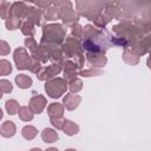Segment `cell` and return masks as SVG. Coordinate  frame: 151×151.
I'll use <instances>...</instances> for the list:
<instances>
[{
	"mask_svg": "<svg viewBox=\"0 0 151 151\" xmlns=\"http://www.w3.org/2000/svg\"><path fill=\"white\" fill-rule=\"evenodd\" d=\"M21 25H22L21 19H20V18H15V17H11V18L7 19L6 22H5L6 28L9 29V31H14V29L21 27Z\"/></svg>",
	"mask_w": 151,
	"mask_h": 151,
	"instance_id": "484cf974",
	"label": "cell"
},
{
	"mask_svg": "<svg viewBox=\"0 0 151 151\" xmlns=\"http://www.w3.org/2000/svg\"><path fill=\"white\" fill-rule=\"evenodd\" d=\"M63 131L67 136H74V134H77L79 132V126L76 123L65 119V123H64V126H63Z\"/></svg>",
	"mask_w": 151,
	"mask_h": 151,
	"instance_id": "44dd1931",
	"label": "cell"
},
{
	"mask_svg": "<svg viewBox=\"0 0 151 151\" xmlns=\"http://www.w3.org/2000/svg\"><path fill=\"white\" fill-rule=\"evenodd\" d=\"M65 68H64V76H65V80L66 81H72V80H74V79H77V76H78V66L76 65V63L74 61H71V60H67V63L65 64V66H64Z\"/></svg>",
	"mask_w": 151,
	"mask_h": 151,
	"instance_id": "5bb4252c",
	"label": "cell"
},
{
	"mask_svg": "<svg viewBox=\"0 0 151 151\" xmlns=\"http://www.w3.org/2000/svg\"><path fill=\"white\" fill-rule=\"evenodd\" d=\"M5 107H6V111L8 112V114L13 116V114H17L20 110V106H19V103L15 100V99H9L6 101L5 104Z\"/></svg>",
	"mask_w": 151,
	"mask_h": 151,
	"instance_id": "d4e9b609",
	"label": "cell"
},
{
	"mask_svg": "<svg viewBox=\"0 0 151 151\" xmlns=\"http://www.w3.org/2000/svg\"><path fill=\"white\" fill-rule=\"evenodd\" d=\"M103 74V71L100 68H90V70H83V71H79L78 76H81V77H96V76H100Z\"/></svg>",
	"mask_w": 151,
	"mask_h": 151,
	"instance_id": "1f68e13d",
	"label": "cell"
},
{
	"mask_svg": "<svg viewBox=\"0 0 151 151\" xmlns=\"http://www.w3.org/2000/svg\"><path fill=\"white\" fill-rule=\"evenodd\" d=\"M50 120H51V124L57 130H63V126H64V123H65L64 118H50Z\"/></svg>",
	"mask_w": 151,
	"mask_h": 151,
	"instance_id": "74e56055",
	"label": "cell"
},
{
	"mask_svg": "<svg viewBox=\"0 0 151 151\" xmlns=\"http://www.w3.org/2000/svg\"><path fill=\"white\" fill-rule=\"evenodd\" d=\"M12 72V65L8 60L1 59L0 60V74L1 76H7Z\"/></svg>",
	"mask_w": 151,
	"mask_h": 151,
	"instance_id": "4dcf8cb0",
	"label": "cell"
},
{
	"mask_svg": "<svg viewBox=\"0 0 151 151\" xmlns=\"http://www.w3.org/2000/svg\"><path fill=\"white\" fill-rule=\"evenodd\" d=\"M28 6L25 2H13L11 6V13H9V18L11 17H15V18H26L27 12H28Z\"/></svg>",
	"mask_w": 151,
	"mask_h": 151,
	"instance_id": "7c38bea8",
	"label": "cell"
},
{
	"mask_svg": "<svg viewBox=\"0 0 151 151\" xmlns=\"http://www.w3.org/2000/svg\"><path fill=\"white\" fill-rule=\"evenodd\" d=\"M47 113L50 118H63L64 105H61L60 103H52L47 107Z\"/></svg>",
	"mask_w": 151,
	"mask_h": 151,
	"instance_id": "e0dca14e",
	"label": "cell"
},
{
	"mask_svg": "<svg viewBox=\"0 0 151 151\" xmlns=\"http://www.w3.org/2000/svg\"><path fill=\"white\" fill-rule=\"evenodd\" d=\"M52 4H54V2H52V1H37L35 2V5L38 6V7H40V8H48Z\"/></svg>",
	"mask_w": 151,
	"mask_h": 151,
	"instance_id": "60d3db41",
	"label": "cell"
},
{
	"mask_svg": "<svg viewBox=\"0 0 151 151\" xmlns=\"http://www.w3.org/2000/svg\"><path fill=\"white\" fill-rule=\"evenodd\" d=\"M86 59H87V63L91 66H93V68L103 67L107 63V59H106L105 54H103V53H87Z\"/></svg>",
	"mask_w": 151,
	"mask_h": 151,
	"instance_id": "8fae6325",
	"label": "cell"
},
{
	"mask_svg": "<svg viewBox=\"0 0 151 151\" xmlns=\"http://www.w3.org/2000/svg\"><path fill=\"white\" fill-rule=\"evenodd\" d=\"M146 64H147V67L151 70V57H149V58H147V60H146Z\"/></svg>",
	"mask_w": 151,
	"mask_h": 151,
	"instance_id": "b9f144b4",
	"label": "cell"
},
{
	"mask_svg": "<svg viewBox=\"0 0 151 151\" xmlns=\"http://www.w3.org/2000/svg\"><path fill=\"white\" fill-rule=\"evenodd\" d=\"M45 151H59L57 147H48L47 150H45Z\"/></svg>",
	"mask_w": 151,
	"mask_h": 151,
	"instance_id": "7bdbcfd3",
	"label": "cell"
},
{
	"mask_svg": "<svg viewBox=\"0 0 151 151\" xmlns=\"http://www.w3.org/2000/svg\"><path fill=\"white\" fill-rule=\"evenodd\" d=\"M68 87H70L72 93H77V92H79L83 88V81L77 78V79H74V80L68 83Z\"/></svg>",
	"mask_w": 151,
	"mask_h": 151,
	"instance_id": "e575fe53",
	"label": "cell"
},
{
	"mask_svg": "<svg viewBox=\"0 0 151 151\" xmlns=\"http://www.w3.org/2000/svg\"><path fill=\"white\" fill-rule=\"evenodd\" d=\"M15 131H17V127H15V124L11 120H5L2 124H1V129H0V132H1V136L5 137V138H9V137H13L15 134Z\"/></svg>",
	"mask_w": 151,
	"mask_h": 151,
	"instance_id": "9a60e30c",
	"label": "cell"
},
{
	"mask_svg": "<svg viewBox=\"0 0 151 151\" xmlns=\"http://www.w3.org/2000/svg\"><path fill=\"white\" fill-rule=\"evenodd\" d=\"M72 35L73 38H83L84 37V27H81L79 24H74L72 26Z\"/></svg>",
	"mask_w": 151,
	"mask_h": 151,
	"instance_id": "8d00e7d4",
	"label": "cell"
},
{
	"mask_svg": "<svg viewBox=\"0 0 151 151\" xmlns=\"http://www.w3.org/2000/svg\"><path fill=\"white\" fill-rule=\"evenodd\" d=\"M61 48H63V52H64L65 57H67V58H73L74 55H77L79 53H83L79 40L73 38V37L66 38V41L63 44Z\"/></svg>",
	"mask_w": 151,
	"mask_h": 151,
	"instance_id": "ba28073f",
	"label": "cell"
},
{
	"mask_svg": "<svg viewBox=\"0 0 151 151\" xmlns=\"http://www.w3.org/2000/svg\"><path fill=\"white\" fill-rule=\"evenodd\" d=\"M0 90H1V93H9L13 90V85L11 84L9 80L1 79L0 80Z\"/></svg>",
	"mask_w": 151,
	"mask_h": 151,
	"instance_id": "d590c367",
	"label": "cell"
},
{
	"mask_svg": "<svg viewBox=\"0 0 151 151\" xmlns=\"http://www.w3.org/2000/svg\"><path fill=\"white\" fill-rule=\"evenodd\" d=\"M29 151H42V150H40L39 147H34V149H31Z\"/></svg>",
	"mask_w": 151,
	"mask_h": 151,
	"instance_id": "ee69618b",
	"label": "cell"
},
{
	"mask_svg": "<svg viewBox=\"0 0 151 151\" xmlns=\"http://www.w3.org/2000/svg\"><path fill=\"white\" fill-rule=\"evenodd\" d=\"M122 58H123V60L126 63V64H129V65H137L138 63H139V55H137L134 52H132L130 48H125L124 50V52H123V54H122Z\"/></svg>",
	"mask_w": 151,
	"mask_h": 151,
	"instance_id": "ac0fdd59",
	"label": "cell"
},
{
	"mask_svg": "<svg viewBox=\"0 0 151 151\" xmlns=\"http://www.w3.org/2000/svg\"><path fill=\"white\" fill-rule=\"evenodd\" d=\"M13 59L18 70H28L32 60V55L27 53L25 47H18L13 53Z\"/></svg>",
	"mask_w": 151,
	"mask_h": 151,
	"instance_id": "8992f818",
	"label": "cell"
},
{
	"mask_svg": "<svg viewBox=\"0 0 151 151\" xmlns=\"http://www.w3.org/2000/svg\"><path fill=\"white\" fill-rule=\"evenodd\" d=\"M61 72V66L57 63V64H52V65H50V66H47L46 68H44L39 74H38V79L39 80H46V81H48V80H51V79H53L55 76H58L59 73Z\"/></svg>",
	"mask_w": 151,
	"mask_h": 151,
	"instance_id": "9c48e42d",
	"label": "cell"
},
{
	"mask_svg": "<svg viewBox=\"0 0 151 151\" xmlns=\"http://www.w3.org/2000/svg\"><path fill=\"white\" fill-rule=\"evenodd\" d=\"M21 134H22V137H24L25 139L32 140V139H34L35 136L38 134V131H37V129H35L34 126H32V125H26V126L22 127Z\"/></svg>",
	"mask_w": 151,
	"mask_h": 151,
	"instance_id": "cb8c5ba5",
	"label": "cell"
},
{
	"mask_svg": "<svg viewBox=\"0 0 151 151\" xmlns=\"http://www.w3.org/2000/svg\"><path fill=\"white\" fill-rule=\"evenodd\" d=\"M112 31L118 35V37H122V38H125L130 41H134V40H140L143 39L145 34L138 26L136 25H132L129 20H124L123 22L118 24V25H114L112 27Z\"/></svg>",
	"mask_w": 151,
	"mask_h": 151,
	"instance_id": "6da1fadb",
	"label": "cell"
},
{
	"mask_svg": "<svg viewBox=\"0 0 151 151\" xmlns=\"http://www.w3.org/2000/svg\"><path fill=\"white\" fill-rule=\"evenodd\" d=\"M41 15H42V13H41V11L39 8L29 7L26 18H27V21L32 22L33 25H38L39 26L41 24Z\"/></svg>",
	"mask_w": 151,
	"mask_h": 151,
	"instance_id": "2e32d148",
	"label": "cell"
},
{
	"mask_svg": "<svg viewBox=\"0 0 151 151\" xmlns=\"http://www.w3.org/2000/svg\"><path fill=\"white\" fill-rule=\"evenodd\" d=\"M41 70H42V67H41V61H39L37 58H33V57H32V60H31L28 71H31L32 73L39 74V73L41 72Z\"/></svg>",
	"mask_w": 151,
	"mask_h": 151,
	"instance_id": "f1b7e54d",
	"label": "cell"
},
{
	"mask_svg": "<svg viewBox=\"0 0 151 151\" xmlns=\"http://www.w3.org/2000/svg\"><path fill=\"white\" fill-rule=\"evenodd\" d=\"M21 33L27 35V37H33L34 33H35V28H34V25L29 21H25L22 22L21 25Z\"/></svg>",
	"mask_w": 151,
	"mask_h": 151,
	"instance_id": "83f0119b",
	"label": "cell"
},
{
	"mask_svg": "<svg viewBox=\"0 0 151 151\" xmlns=\"http://www.w3.org/2000/svg\"><path fill=\"white\" fill-rule=\"evenodd\" d=\"M32 83H33L32 78L29 76H27V74H18L15 77V84L20 88H24V90L28 88V87L32 86Z\"/></svg>",
	"mask_w": 151,
	"mask_h": 151,
	"instance_id": "ffe728a7",
	"label": "cell"
},
{
	"mask_svg": "<svg viewBox=\"0 0 151 151\" xmlns=\"http://www.w3.org/2000/svg\"><path fill=\"white\" fill-rule=\"evenodd\" d=\"M110 20H111V19H110L105 13H104V14L101 13V14L94 20V26L98 27V28H103V27H105V26L110 22Z\"/></svg>",
	"mask_w": 151,
	"mask_h": 151,
	"instance_id": "f546056e",
	"label": "cell"
},
{
	"mask_svg": "<svg viewBox=\"0 0 151 151\" xmlns=\"http://www.w3.org/2000/svg\"><path fill=\"white\" fill-rule=\"evenodd\" d=\"M45 18L46 20H57L59 18V11L57 7H48L45 11Z\"/></svg>",
	"mask_w": 151,
	"mask_h": 151,
	"instance_id": "d6a6232c",
	"label": "cell"
},
{
	"mask_svg": "<svg viewBox=\"0 0 151 151\" xmlns=\"http://www.w3.org/2000/svg\"><path fill=\"white\" fill-rule=\"evenodd\" d=\"M11 6H12V4H9V2H7V1H5V0H2V1L0 2V15H1L2 19H5V20L9 19Z\"/></svg>",
	"mask_w": 151,
	"mask_h": 151,
	"instance_id": "4316f807",
	"label": "cell"
},
{
	"mask_svg": "<svg viewBox=\"0 0 151 151\" xmlns=\"http://www.w3.org/2000/svg\"><path fill=\"white\" fill-rule=\"evenodd\" d=\"M80 101H81V97L78 94H74V93H68L63 99L64 107H66V110H68V111L76 110L79 106Z\"/></svg>",
	"mask_w": 151,
	"mask_h": 151,
	"instance_id": "4fadbf2b",
	"label": "cell"
},
{
	"mask_svg": "<svg viewBox=\"0 0 151 151\" xmlns=\"http://www.w3.org/2000/svg\"><path fill=\"white\" fill-rule=\"evenodd\" d=\"M18 113H19V118L24 122H31L34 117V112L29 106H20V110Z\"/></svg>",
	"mask_w": 151,
	"mask_h": 151,
	"instance_id": "603a6c76",
	"label": "cell"
},
{
	"mask_svg": "<svg viewBox=\"0 0 151 151\" xmlns=\"http://www.w3.org/2000/svg\"><path fill=\"white\" fill-rule=\"evenodd\" d=\"M41 138L45 143H54L58 140L59 136H58V132L53 129H50V127H46L42 130L41 132Z\"/></svg>",
	"mask_w": 151,
	"mask_h": 151,
	"instance_id": "d6986e66",
	"label": "cell"
},
{
	"mask_svg": "<svg viewBox=\"0 0 151 151\" xmlns=\"http://www.w3.org/2000/svg\"><path fill=\"white\" fill-rule=\"evenodd\" d=\"M47 105V100L44 96L41 94H35L29 99V107L32 109V111L34 112V114H39L42 112V110L46 107Z\"/></svg>",
	"mask_w": 151,
	"mask_h": 151,
	"instance_id": "30bf717a",
	"label": "cell"
},
{
	"mask_svg": "<svg viewBox=\"0 0 151 151\" xmlns=\"http://www.w3.org/2000/svg\"><path fill=\"white\" fill-rule=\"evenodd\" d=\"M65 151H77V150L76 149H66Z\"/></svg>",
	"mask_w": 151,
	"mask_h": 151,
	"instance_id": "f6af8a7d",
	"label": "cell"
},
{
	"mask_svg": "<svg viewBox=\"0 0 151 151\" xmlns=\"http://www.w3.org/2000/svg\"><path fill=\"white\" fill-rule=\"evenodd\" d=\"M25 46L29 50L31 55H32L33 58H35L37 54H38V51H39V45H38V42L35 41V39H34L33 37H27V38L25 39Z\"/></svg>",
	"mask_w": 151,
	"mask_h": 151,
	"instance_id": "7402d4cb",
	"label": "cell"
},
{
	"mask_svg": "<svg viewBox=\"0 0 151 151\" xmlns=\"http://www.w3.org/2000/svg\"><path fill=\"white\" fill-rule=\"evenodd\" d=\"M66 35V31L60 24H48L42 26V44L60 45Z\"/></svg>",
	"mask_w": 151,
	"mask_h": 151,
	"instance_id": "7a4b0ae2",
	"label": "cell"
},
{
	"mask_svg": "<svg viewBox=\"0 0 151 151\" xmlns=\"http://www.w3.org/2000/svg\"><path fill=\"white\" fill-rule=\"evenodd\" d=\"M132 52H134L137 55H144L146 52L150 51L151 48V34H147L145 35L143 39L140 40H134V41H131L130 44V47H129Z\"/></svg>",
	"mask_w": 151,
	"mask_h": 151,
	"instance_id": "52a82bcc",
	"label": "cell"
},
{
	"mask_svg": "<svg viewBox=\"0 0 151 151\" xmlns=\"http://www.w3.org/2000/svg\"><path fill=\"white\" fill-rule=\"evenodd\" d=\"M77 12L87 18L88 20H96L100 14L101 9L105 8V2H98V1H77L76 2Z\"/></svg>",
	"mask_w": 151,
	"mask_h": 151,
	"instance_id": "3957f363",
	"label": "cell"
},
{
	"mask_svg": "<svg viewBox=\"0 0 151 151\" xmlns=\"http://www.w3.org/2000/svg\"><path fill=\"white\" fill-rule=\"evenodd\" d=\"M55 7L59 11V19H61L66 25H74L78 24L79 17L76 11L72 8V2L70 1H55Z\"/></svg>",
	"mask_w": 151,
	"mask_h": 151,
	"instance_id": "277c9868",
	"label": "cell"
},
{
	"mask_svg": "<svg viewBox=\"0 0 151 151\" xmlns=\"http://www.w3.org/2000/svg\"><path fill=\"white\" fill-rule=\"evenodd\" d=\"M67 81L64 78H53L45 84V91L48 94V97L57 99L61 97L66 90H67Z\"/></svg>",
	"mask_w": 151,
	"mask_h": 151,
	"instance_id": "5b68a950",
	"label": "cell"
},
{
	"mask_svg": "<svg viewBox=\"0 0 151 151\" xmlns=\"http://www.w3.org/2000/svg\"><path fill=\"white\" fill-rule=\"evenodd\" d=\"M9 52H11L9 45H8L5 40H1V41H0V54H1V55H6V54H8Z\"/></svg>",
	"mask_w": 151,
	"mask_h": 151,
	"instance_id": "f35d334b",
	"label": "cell"
},
{
	"mask_svg": "<svg viewBox=\"0 0 151 151\" xmlns=\"http://www.w3.org/2000/svg\"><path fill=\"white\" fill-rule=\"evenodd\" d=\"M98 33H99V31L92 25H86L84 27V38L85 39H91L94 35H97Z\"/></svg>",
	"mask_w": 151,
	"mask_h": 151,
	"instance_id": "836d02e7",
	"label": "cell"
},
{
	"mask_svg": "<svg viewBox=\"0 0 151 151\" xmlns=\"http://www.w3.org/2000/svg\"><path fill=\"white\" fill-rule=\"evenodd\" d=\"M73 59H74V63H76V65H77L79 68H81V67L84 66L85 57H84V54H83V53H79V54L74 55V57H73Z\"/></svg>",
	"mask_w": 151,
	"mask_h": 151,
	"instance_id": "ab89813d",
	"label": "cell"
}]
</instances>
